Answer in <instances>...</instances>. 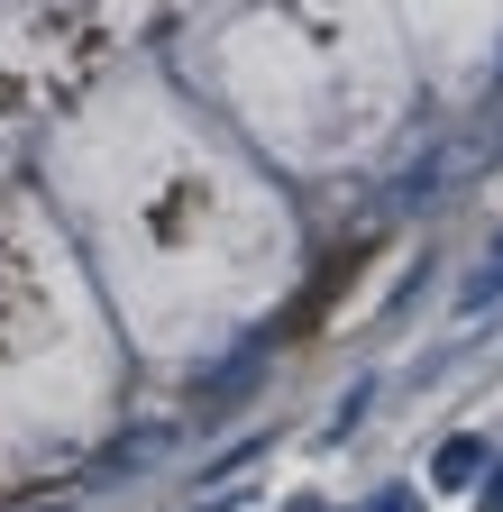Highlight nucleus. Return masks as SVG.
<instances>
[{
	"mask_svg": "<svg viewBox=\"0 0 503 512\" xmlns=\"http://www.w3.org/2000/svg\"><path fill=\"white\" fill-rule=\"evenodd\" d=\"M476 467H485V448H476V439H449V448H439V467H430V476H439V485H467Z\"/></svg>",
	"mask_w": 503,
	"mask_h": 512,
	"instance_id": "1",
	"label": "nucleus"
},
{
	"mask_svg": "<svg viewBox=\"0 0 503 512\" xmlns=\"http://www.w3.org/2000/svg\"><path fill=\"white\" fill-rule=\"evenodd\" d=\"M485 302H503V247L485 256V266L467 275V311H485Z\"/></svg>",
	"mask_w": 503,
	"mask_h": 512,
	"instance_id": "2",
	"label": "nucleus"
},
{
	"mask_svg": "<svg viewBox=\"0 0 503 512\" xmlns=\"http://www.w3.org/2000/svg\"><path fill=\"white\" fill-rule=\"evenodd\" d=\"M0 512H74L65 494H19V503H0Z\"/></svg>",
	"mask_w": 503,
	"mask_h": 512,
	"instance_id": "3",
	"label": "nucleus"
},
{
	"mask_svg": "<svg viewBox=\"0 0 503 512\" xmlns=\"http://www.w3.org/2000/svg\"><path fill=\"white\" fill-rule=\"evenodd\" d=\"M366 512H421V494H403V485H394V494H375Z\"/></svg>",
	"mask_w": 503,
	"mask_h": 512,
	"instance_id": "4",
	"label": "nucleus"
},
{
	"mask_svg": "<svg viewBox=\"0 0 503 512\" xmlns=\"http://www.w3.org/2000/svg\"><path fill=\"white\" fill-rule=\"evenodd\" d=\"M494 503H503V476H494V485H485V512H494Z\"/></svg>",
	"mask_w": 503,
	"mask_h": 512,
	"instance_id": "5",
	"label": "nucleus"
},
{
	"mask_svg": "<svg viewBox=\"0 0 503 512\" xmlns=\"http://www.w3.org/2000/svg\"><path fill=\"white\" fill-rule=\"evenodd\" d=\"M293 512H330V503H293Z\"/></svg>",
	"mask_w": 503,
	"mask_h": 512,
	"instance_id": "6",
	"label": "nucleus"
}]
</instances>
